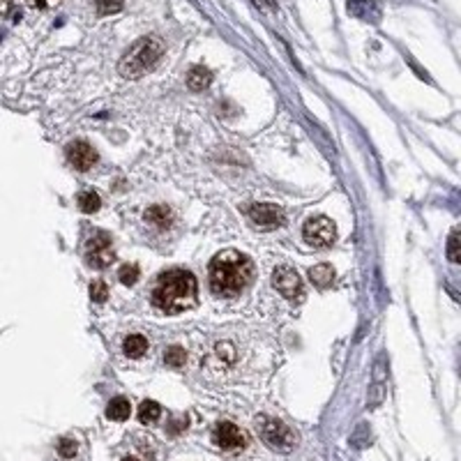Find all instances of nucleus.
I'll use <instances>...</instances> for the list:
<instances>
[{
  "mask_svg": "<svg viewBox=\"0 0 461 461\" xmlns=\"http://www.w3.org/2000/svg\"><path fill=\"white\" fill-rule=\"evenodd\" d=\"M448 258L452 263H459V231L455 229L450 233V240H448Z\"/></svg>",
  "mask_w": 461,
  "mask_h": 461,
  "instance_id": "5701e85b",
  "label": "nucleus"
},
{
  "mask_svg": "<svg viewBox=\"0 0 461 461\" xmlns=\"http://www.w3.org/2000/svg\"><path fill=\"white\" fill-rule=\"evenodd\" d=\"M123 3H125V0H95L100 14H113V12L123 10Z\"/></svg>",
  "mask_w": 461,
  "mask_h": 461,
  "instance_id": "4be33fe9",
  "label": "nucleus"
},
{
  "mask_svg": "<svg viewBox=\"0 0 461 461\" xmlns=\"http://www.w3.org/2000/svg\"><path fill=\"white\" fill-rule=\"evenodd\" d=\"M210 79H212V74L208 72L205 67H191L187 74V85L191 90H203L210 85Z\"/></svg>",
  "mask_w": 461,
  "mask_h": 461,
  "instance_id": "ddd939ff",
  "label": "nucleus"
},
{
  "mask_svg": "<svg viewBox=\"0 0 461 461\" xmlns=\"http://www.w3.org/2000/svg\"><path fill=\"white\" fill-rule=\"evenodd\" d=\"M76 443L72 441V438H60L58 441V455L63 457V459H72V457H76Z\"/></svg>",
  "mask_w": 461,
  "mask_h": 461,
  "instance_id": "412c9836",
  "label": "nucleus"
},
{
  "mask_svg": "<svg viewBox=\"0 0 461 461\" xmlns=\"http://www.w3.org/2000/svg\"><path fill=\"white\" fill-rule=\"evenodd\" d=\"M302 238L309 242L311 247H330L337 238V226L328 217H311V220L302 226Z\"/></svg>",
  "mask_w": 461,
  "mask_h": 461,
  "instance_id": "39448f33",
  "label": "nucleus"
},
{
  "mask_svg": "<svg viewBox=\"0 0 461 461\" xmlns=\"http://www.w3.org/2000/svg\"><path fill=\"white\" fill-rule=\"evenodd\" d=\"M123 351L127 358H141V355L148 351V339L141 337V335H132V337H127L125 339V344H123Z\"/></svg>",
  "mask_w": 461,
  "mask_h": 461,
  "instance_id": "2eb2a0df",
  "label": "nucleus"
},
{
  "mask_svg": "<svg viewBox=\"0 0 461 461\" xmlns=\"http://www.w3.org/2000/svg\"><path fill=\"white\" fill-rule=\"evenodd\" d=\"M25 3H30L35 7H51V5L60 3V0H25Z\"/></svg>",
  "mask_w": 461,
  "mask_h": 461,
  "instance_id": "b1692460",
  "label": "nucleus"
},
{
  "mask_svg": "<svg viewBox=\"0 0 461 461\" xmlns=\"http://www.w3.org/2000/svg\"><path fill=\"white\" fill-rule=\"evenodd\" d=\"M79 208H81V212H85V215L97 212L102 208V198H100L97 191H81V194H79Z\"/></svg>",
  "mask_w": 461,
  "mask_h": 461,
  "instance_id": "f3484780",
  "label": "nucleus"
},
{
  "mask_svg": "<svg viewBox=\"0 0 461 461\" xmlns=\"http://www.w3.org/2000/svg\"><path fill=\"white\" fill-rule=\"evenodd\" d=\"M123 461H138V459H134V457H127V459H123Z\"/></svg>",
  "mask_w": 461,
  "mask_h": 461,
  "instance_id": "393cba45",
  "label": "nucleus"
},
{
  "mask_svg": "<svg viewBox=\"0 0 461 461\" xmlns=\"http://www.w3.org/2000/svg\"><path fill=\"white\" fill-rule=\"evenodd\" d=\"M273 286L280 291L286 300H302L304 289L300 282V275L291 265H280L273 275Z\"/></svg>",
  "mask_w": 461,
  "mask_h": 461,
  "instance_id": "6e6552de",
  "label": "nucleus"
},
{
  "mask_svg": "<svg viewBox=\"0 0 461 461\" xmlns=\"http://www.w3.org/2000/svg\"><path fill=\"white\" fill-rule=\"evenodd\" d=\"M129 413H132V406H129V402L125 397H116V399H111V404L107 406V417L109 420H116V422H123L129 417Z\"/></svg>",
  "mask_w": 461,
  "mask_h": 461,
  "instance_id": "f8f14e48",
  "label": "nucleus"
},
{
  "mask_svg": "<svg viewBox=\"0 0 461 461\" xmlns=\"http://www.w3.org/2000/svg\"><path fill=\"white\" fill-rule=\"evenodd\" d=\"M162 417V406L152 399H145V402L138 406V420L143 424H155Z\"/></svg>",
  "mask_w": 461,
  "mask_h": 461,
  "instance_id": "4468645a",
  "label": "nucleus"
},
{
  "mask_svg": "<svg viewBox=\"0 0 461 461\" xmlns=\"http://www.w3.org/2000/svg\"><path fill=\"white\" fill-rule=\"evenodd\" d=\"M162 51L164 47L160 40H155V37L138 40L136 44L127 51L123 63H120V72H123V76H127V79H138V76L150 72V69L160 63Z\"/></svg>",
  "mask_w": 461,
  "mask_h": 461,
  "instance_id": "7ed1b4c3",
  "label": "nucleus"
},
{
  "mask_svg": "<svg viewBox=\"0 0 461 461\" xmlns=\"http://www.w3.org/2000/svg\"><path fill=\"white\" fill-rule=\"evenodd\" d=\"M198 295V284L196 277L189 270H169L164 273L157 286L152 289V304L167 314H180V311L191 309L196 304Z\"/></svg>",
  "mask_w": 461,
  "mask_h": 461,
  "instance_id": "f03ea898",
  "label": "nucleus"
},
{
  "mask_svg": "<svg viewBox=\"0 0 461 461\" xmlns=\"http://www.w3.org/2000/svg\"><path fill=\"white\" fill-rule=\"evenodd\" d=\"M212 441L217 448H222L226 452H236L247 445V436L240 427H236L233 422H220L212 431Z\"/></svg>",
  "mask_w": 461,
  "mask_h": 461,
  "instance_id": "1a4fd4ad",
  "label": "nucleus"
},
{
  "mask_svg": "<svg viewBox=\"0 0 461 461\" xmlns=\"http://www.w3.org/2000/svg\"><path fill=\"white\" fill-rule=\"evenodd\" d=\"M185 360H187V353L185 349H180V346H169V349L164 351V362L173 369H180L182 364H185Z\"/></svg>",
  "mask_w": 461,
  "mask_h": 461,
  "instance_id": "a211bd4d",
  "label": "nucleus"
},
{
  "mask_svg": "<svg viewBox=\"0 0 461 461\" xmlns=\"http://www.w3.org/2000/svg\"><path fill=\"white\" fill-rule=\"evenodd\" d=\"M138 275H141V270H138V265H134V263L123 265V268H120V273H118L120 282H123L125 286H134L138 282Z\"/></svg>",
  "mask_w": 461,
  "mask_h": 461,
  "instance_id": "6ab92c4d",
  "label": "nucleus"
},
{
  "mask_svg": "<svg viewBox=\"0 0 461 461\" xmlns=\"http://www.w3.org/2000/svg\"><path fill=\"white\" fill-rule=\"evenodd\" d=\"M67 160L76 171H88L92 169V164L97 162V152H95V148L85 141H76L67 148Z\"/></svg>",
  "mask_w": 461,
  "mask_h": 461,
  "instance_id": "9d476101",
  "label": "nucleus"
},
{
  "mask_svg": "<svg viewBox=\"0 0 461 461\" xmlns=\"http://www.w3.org/2000/svg\"><path fill=\"white\" fill-rule=\"evenodd\" d=\"M85 261H88L90 268H97V270H104V268L111 263V261H113V247H111L109 233L97 231L88 240V245H85Z\"/></svg>",
  "mask_w": 461,
  "mask_h": 461,
  "instance_id": "423d86ee",
  "label": "nucleus"
},
{
  "mask_svg": "<svg viewBox=\"0 0 461 461\" xmlns=\"http://www.w3.org/2000/svg\"><path fill=\"white\" fill-rule=\"evenodd\" d=\"M309 280L314 282V286H318V289H328V286L335 282V268L330 263H318L309 270Z\"/></svg>",
  "mask_w": 461,
  "mask_h": 461,
  "instance_id": "9b49d317",
  "label": "nucleus"
},
{
  "mask_svg": "<svg viewBox=\"0 0 461 461\" xmlns=\"http://www.w3.org/2000/svg\"><path fill=\"white\" fill-rule=\"evenodd\" d=\"M90 300H95L97 304H102V302L109 300V286L104 284L102 280H97V282L90 284Z\"/></svg>",
  "mask_w": 461,
  "mask_h": 461,
  "instance_id": "aec40b11",
  "label": "nucleus"
},
{
  "mask_svg": "<svg viewBox=\"0 0 461 461\" xmlns=\"http://www.w3.org/2000/svg\"><path fill=\"white\" fill-rule=\"evenodd\" d=\"M247 215H249V220L263 231L280 229V226H284V222H286L284 208L275 205V203H254V205L247 208Z\"/></svg>",
  "mask_w": 461,
  "mask_h": 461,
  "instance_id": "0eeeda50",
  "label": "nucleus"
},
{
  "mask_svg": "<svg viewBox=\"0 0 461 461\" xmlns=\"http://www.w3.org/2000/svg\"><path fill=\"white\" fill-rule=\"evenodd\" d=\"M256 429L268 448H273L277 452H291L295 448V433L282 420H277V417H268V415L256 417Z\"/></svg>",
  "mask_w": 461,
  "mask_h": 461,
  "instance_id": "20e7f679",
  "label": "nucleus"
},
{
  "mask_svg": "<svg viewBox=\"0 0 461 461\" xmlns=\"http://www.w3.org/2000/svg\"><path fill=\"white\" fill-rule=\"evenodd\" d=\"M251 277H254V263L236 249L222 251L210 263V289L220 298H236L249 286Z\"/></svg>",
  "mask_w": 461,
  "mask_h": 461,
  "instance_id": "f257e3e1",
  "label": "nucleus"
},
{
  "mask_svg": "<svg viewBox=\"0 0 461 461\" xmlns=\"http://www.w3.org/2000/svg\"><path fill=\"white\" fill-rule=\"evenodd\" d=\"M145 220L150 222V224H155V226H160V229H164V226L171 224L173 215H171V210H169L167 205H155V208H150V210L145 212Z\"/></svg>",
  "mask_w": 461,
  "mask_h": 461,
  "instance_id": "dca6fc26",
  "label": "nucleus"
}]
</instances>
